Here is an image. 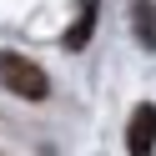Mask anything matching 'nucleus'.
<instances>
[{
    "label": "nucleus",
    "instance_id": "nucleus-1",
    "mask_svg": "<svg viewBox=\"0 0 156 156\" xmlns=\"http://www.w3.org/2000/svg\"><path fill=\"white\" fill-rule=\"evenodd\" d=\"M0 86L10 96H20V101H45L51 96V76L20 51H0Z\"/></svg>",
    "mask_w": 156,
    "mask_h": 156
},
{
    "label": "nucleus",
    "instance_id": "nucleus-2",
    "mask_svg": "<svg viewBox=\"0 0 156 156\" xmlns=\"http://www.w3.org/2000/svg\"><path fill=\"white\" fill-rule=\"evenodd\" d=\"M156 151V106L141 101L126 121V156H151Z\"/></svg>",
    "mask_w": 156,
    "mask_h": 156
},
{
    "label": "nucleus",
    "instance_id": "nucleus-3",
    "mask_svg": "<svg viewBox=\"0 0 156 156\" xmlns=\"http://www.w3.org/2000/svg\"><path fill=\"white\" fill-rule=\"evenodd\" d=\"M131 30L146 51H156V0H131Z\"/></svg>",
    "mask_w": 156,
    "mask_h": 156
},
{
    "label": "nucleus",
    "instance_id": "nucleus-4",
    "mask_svg": "<svg viewBox=\"0 0 156 156\" xmlns=\"http://www.w3.org/2000/svg\"><path fill=\"white\" fill-rule=\"evenodd\" d=\"M96 10H101V0H86V5H81V15H76L71 30H66V51H81V45L91 41V30H96Z\"/></svg>",
    "mask_w": 156,
    "mask_h": 156
}]
</instances>
